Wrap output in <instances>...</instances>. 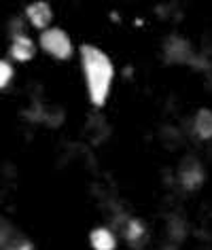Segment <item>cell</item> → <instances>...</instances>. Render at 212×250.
I'll use <instances>...</instances> for the list:
<instances>
[{
  "mask_svg": "<svg viewBox=\"0 0 212 250\" xmlns=\"http://www.w3.org/2000/svg\"><path fill=\"white\" fill-rule=\"evenodd\" d=\"M36 53V45L32 42L30 36H26L23 32L13 34V41H11V58L17 62H30Z\"/></svg>",
  "mask_w": 212,
  "mask_h": 250,
  "instance_id": "5",
  "label": "cell"
},
{
  "mask_svg": "<svg viewBox=\"0 0 212 250\" xmlns=\"http://www.w3.org/2000/svg\"><path fill=\"white\" fill-rule=\"evenodd\" d=\"M204 176H206L204 167L197 159H185L178 167V183L183 189H189V191L197 189L204 183Z\"/></svg>",
  "mask_w": 212,
  "mask_h": 250,
  "instance_id": "4",
  "label": "cell"
},
{
  "mask_svg": "<svg viewBox=\"0 0 212 250\" xmlns=\"http://www.w3.org/2000/svg\"><path fill=\"white\" fill-rule=\"evenodd\" d=\"M11 79H13V66L9 62L0 60V89H4L11 83Z\"/></svg>",
  "mask_w": 212,
  "mask_h": 250,
  "instance_id": "10",
  "label": "cell"
},
{
  "mask_svg": "<svg viewBox=\"0 0 212 250\" xmlns=\"http://www.w3.org/2000/svg\"><path fill=\"white\" fill-rule=\"evenodd\" d=\"M89 244L93 250H115L117 248V237L110 229L96 227L89 233Z\"/></svg>",
  "mask_w": 212,
  "mask_h": 250,
  "instance_id": "8",
  "label": "cell"
},
{
  "mask_svg": "<svg viewBox=\"0 0 212 250\" xmlns=\"http://www.w3.org/2000/svg\"><path fill=\"white\" fill-rule=\"evenodd\" d=\"M26 17L30 20V23H32L34 28L47 30V26L53 20V11H51V7H49L47 2H34V4H30V7L26 9Z\"/></svg>",
  "mask_w": 212,
  "mask_h": 250,
  "instance_id": "6",
  "label": "cell"
},
{
  "mask_svg": "<svg viewBox=\"0 0 212 250\" xmlns=\"http://www.w3.org/2000/svg\"><path fill=\"white\" fill-rule=\"evenodd\" d=\"M123 235H126V240H129V244H136V242H142L147 237V229L140 221L129 218L126 223V227H123Z\"/></svg>",
  "mask_w": 212,
  "mask_h": 250,
  "instance_id": "9",
  "label": "cell"
},
{
  "mask_svg": "<svg viewBox=\"0 0 212 250\" xmlns=\"http://www.w3.org/2000/svg\"><path fill=\"white\" fill-rule=\"evenodd\" d=\"M164 53L170 64H191L193 62V51H191L189 41H185L183 36H178V34H174L166 41Z\"/></svg>",
  "mask_w": 212,
  "mask_h": 250,
  "instance_id": "3",
  "label": "cell"
},
{
  "mask_svg": "<svg viewBox=\"0 0 212 250\" xmlns=\"http://www.w3.org/2000/svg\"><path fill=\"white\" fill-rule=\"evenodd\" d=\"M41 47L55 60H68L72 55V42L62 28H47L41 34Z\"/></svg>",
  "mask_w": 212,
  "mask_h": 250,
  "instance_id": "2",
  "label": "cell"
},
{
  "mask_svg": "<svg viewBox=\"0 0 212 250\" xmlns=\"http://www.w3.org/2000/svg\"><path fill=\"white\" fill-rule=\"evenodd\" d=\"M193 134L199 140H212V110L199 108L197 115L193 117Z\"/></svg>",
  "mask_w": 212,
  "mask_h": 250,
  "instance_id": "7",
  "label": "cell"
},
{
  "mask_svg": "<svg viewBox=\"0 0 212 250\" xmlns=\"http://www.w3.org/2000/svg\"><path fill=\"white\" fill-rule=\"evenodd\" d=\"M81 66H83V77L87 83V93L93 106H104L113 85V62L102 49L93 45L81 47Z\"/></svg>",
  "mask_w": 212,
  "mask_h": 250,
  "instance_id": "1",
  "label": "cell"
}]
</instances>
